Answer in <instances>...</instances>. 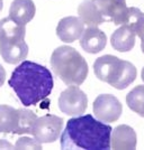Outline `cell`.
Wrapping results in <instances>:
<instances>
[{
	"label": "cell",
	"mask_w": 144,
	"mask_h": 150,
	"mask_svg": "<svg viewBox=\"0 0 144 150\" xmlns=\"http://www.w3.org/2000/svg\"><path fill=\"white\" fill-rule=\"evenodd\" d=\"M8 84L17 94L21 104L31 106L36 105L50 95L54 81L52 73L45 66L24 61L14 69Z\"/></svg>",
	"instance_id": "cell-1"
},
{
	"label": "cell",
	"mask_w": 144,
	"mask_h": 150,
	"mask_svg": "<svg viewBox=\"0 0 144 150\" xmlns=\"http://www.w3.org/2000/svg\"><path fill=\"white\" fill-rule=\"evenodd\" d=\"M113 128L95 119L91 114L68 120L61 136L62 149H110Z\"/></svg>",
	"instance_id": "cell-2"
},
{
	"label": "cell",
	"mask_w": 144,
	"mask_h": 150,
	"mask_svg": "<svg viewBox=\"0 0 144 150\" xmlns=\"http://www.w3.org/2000/svg\"><path fill=\"white\" fill-rule=\"evenodd\" d=\"M51 66L54 74L67 85H81L88 76V64L78 50L60 46L52 53Z\"/></svg>",
	"instance_id": "cell-3"
},
{
	"label": "cell",
	"mask_w": 144,
	"mask_h": 150,
	"mask_svg": "<svg viewBox=\"0 0 144 150\" xmlns=\"http://www.w3.org/2000/svg\"><path fill=\"white\" fill-rule=\"evenodd\" d=\"M95 75L117 90L130 86L136 79V69L131 62L114 55H104L94 63Z\"/></svg>",
	"instance_id": "cell-4"
},
{
	"label": "cell",
	"mask_w": 144,
	"mask_h": 150,
	"mask_svg": "<svg viewBox=\"0 0 144 150\" xmlns=\"http://www.w3.org/2000/svg\"><path fill=\"white\" fill-rule=\"evenodd\" d=\"M25 25L9 18L0 21V55L8 64H17L28 55Z\"/></svg>",
	"instance_id": "cell-5"
},
{
	"label": "cell",
	"mask_w": 144,
	"mask_h": 150,
	"mask_svg": "<svg viewBox=\"0 0 144 150\" xmlns=\"http://www.w3.org/2000/svg\"><path fill=\"white\" fill-rule=\"evenodd\" d=\"M63 129V119L57 115L47 114L37 118L34 122L31 133L39 144L54 142L60 137Z\"/></svg>",
	"instance_id": "cell-6"
},
{
	"label": "cell",
	"mask_w": 144,
	"mask_h": 150,
	"mask_svg": "<svg viewBox=\"0 0 144 150\" xmlns=\"http://www.w3.org/2000/svg\"><path fill=\"white\" fill-rule=\"evenodd\" d=\"M88 105V98L86 93L78 85H70L64 90L59 98V108L63 113L78 117L85 113Z\"/></svg>",
	"instance_id": "cell-7"
},
{
	"label": "cell",
	"mask_w": 144,
	"mask_h": 150,
	"mask_svg": "<svg viewBox=\"0 0 144 150\" xmlns=\"http://www.w3.org/2000/svg\"><path fill=\"white\" fill-rule=\"evenodd\" d=\"M92 110L95 117L99 121L112 123L119 119L123 106L116 96L112 94H101L94 101Z\"/></svg>",
	"instance_id": "cell-8"
},
{
	"label": "cell",
	"mask_w": 144,
	"mask_h": 150,
	"mask_svg": "<svg viewBox=\"0 0 144 150\" xmlns=\"http://www.w3.org/2000/svg\"><path fill=\"white\" fill-rule=\"evenodd\" d=\"M99 11L106 21H113L115 25H124L130 17V7L126 0H95Z\"/></svg>",
	"instance_id": "cell-9"
},
{
	"label": "cell",
	"mask_w": 144,
	"mask_h": 150,
	"mask_svg": "<svg viewBox=\"0 0 144 150\" xmlns=\"http://www.w3.org/2000/svg\"><path fill=\"white\" fill-rule=\"evenodd\" d=\"M85 24L79 17L69 16L62 18L57 27V35L64 43H72L81 37Z\"/></svg>",
	"instance_id": "cell-10"
},
{
	"label": "cell",
	"mask_w": 144,
	"mask_h": 150,
	"mask_svg": "<svg viewBox=\"0 0 144 150\" xmlns=\"http://www.w3.org/2000/svg\"><path fill=\"white\" fill-rule=\"evenodd\" d=\"M138 137L134 129L126 125H117L110 133V148L112 149H128L136 148Z\"/></svg>",
	"instance_id": "cell-11"
},
{
	"label": "cell",
	"mask_w": 144,
	"mask_h": 150,
	"mask_svg": "<svg viewBox=\"0 0 144 150\" xmlns=\"http://www.w3.org/2000/svg\"><path fill=\"white\" fill-rule=\"evenodd\" d=\"M80 38V46L89 54H97L106 47V34L97 27H88L83 30Z\"/></svg>",
	"instance_id": "cell-12"
},
{
	"label": "cell",
	"mask_w": 144,
	"mask_h": 150,
	"mask_svg": "<svg viewBox=\"0 0 144 150\" xmlns=\"http://www.w3.org/2000/svg\"><path fill=\"white\" fill-rule=\"evenodd\" d=\"M135 36L136 34L132 29L131 26L124 24L113 33L110 37V44L114 50L120 53L130 52L135 46Z\"/></svg>",
	"instance_id": "cell-13"
},
{
	"label": "cell",
	"mask_w": 144,
	"mask_h": 150,
	"mask_svg": "<svg viewBox=\"0 0 144 150\" xmlns=\"http://www.w3.org/2000/svg\"><path fill=\"white\" fill-rule=\"evenodd\" d=\"M36 13V8L33 0H14L9 8V18L21 24L26 25L34 18Z\"/></svg>",
	"instance_id": "cell-14"
},
{
	"label": "cell",
	"mask_w": 144,
	"mask_h": 150,
	"mask_svg": "<svg viewBox=\"0 0 144 150\" xmlns=\"http://www.w3.org/2000/svg\"><path fill=\"white\" fill-rule=\"evenodd\" d=\"M78 15L82 23L88 27H97L104 23H107L102 17L95 0H85L78 7Z\"/></svg>",
	"instance_id": "cell-15"
},
{
	"label": "cell",
	"mask_w": 144,
	"mask_h": 150,
	"mask_svg": "<svg viewBox=\"0 0 144 150\" xmlns=\"http://www.w3.org/2000/svg\"><path fill=\"white\" fill-rule=\"evenodd\" d=\"M19 109L9 105H0V133H16L18 125Z\"/></svg>",
	"instance_id": "cell-16"
},
{
	"label": "cell",
	"mask_w": 144,
	"mask_h": 150,
	"mask_svg": "<svg viewBox=\"0 0 144 150\" xmlns=\"http://www.w3.org/2000/svg\"><path fill=\"white\" fill-rule=\"evenodd\" d=\"M126 104L132 111L144 118V85H138L126 95Z\"/></svg>",
	"instance_id": "cell-17"
},
{
	"label": "cell",
	"mask_w": 144,
	"mask_h": 150,
	"mask_svg": "<svg viewBox=\"0 0 144 150\" xmlns=\"http://www.w3.org/2000/svg\"><path fill=\"white\" fill-rule=\"evenodd\" d=\"M37 119V115L31 110L19 109L18 125L15 134H23V133H31L34 122Z\"/></svg>",
	"instance_id": "cell-18"
},
{
	"label": "cell",
	"mask_w": 144,
	"mask_h": 150,
	"mask_svg": "<svg viewBox=\"0 0 144 150\" xmlns=\"http://www.w3.org/2000/svg\"><path fill=\"white\" fill-rule=\"evenodd\" d=\"M16 148L18 149H42V144H39L35 139L32 138L23 137L18 139L17 144H16Z\"/></svg>",
	"instance_id": "cell-19"
},
{
	"label": "cell",
	"mask_w": 144,
	"mask_h": 150,
	"mask_svg": "<svg viewBox=\"0 0 144 150\" xmlns=\"http://www.w3.org/2000/svg\"><path fill=\"white\" fill-rule=\"evenodd\" d=\"M132 29L134 30V33L138 35V37L141 38V50L144 54V15L138 18V21L133 25Z\"/></svg>",
	"instance_id": "cell-20"
},
{
	"label": "cell",
	"mask_w": 144,
	"mask_h": 150,
	"mask_svg": "<svg viewBox=\"0 0 144 150\" xmlns=\"http://www.w3.org/2000/svg\"><path fill=\"white\" fill-rule=\"evenodd\" d=\"M5 80H6V71L4 69V66L0 64V88L4 85Z\"/></svg>",
	"instance_id": "cell-21"
},
{
	"label": "cell",
	"mask_w": 144,
	"mask_h": 150,
	"mask_svg": "<svg viewBox=\"0 0 144 150\" xmlns=\"http://www.w3.org/2000/svg\"><path fill=\"white\" fill-rule=\"evenodd\" d=\"M0 148H10V149H13L14 146L6 142L5 140H0Z\"/></svg>",
	"instance_id": "cell-22"
},
{
	"label": "cell",
	"mask_w": 144,
	"mask_h": 150,
	"mask_svg": "<svg viewBox=\"0 0 144 150\" xmlns=\"http://www.w3.org/2000/svg\"><path fill=\"white\" fill-rule=\"evenodd\" d=\"M141 77H142V81L144 82V67L142 69V72H141Z\"/></svg>",
	"instance_id": "cell-23"
},
{
	"label": "cell",
	"mask_w": 144,
	"mask_h": 150,
	"mask_svg": "<svg viewBox=\"0 0 144 150\" xmlns=\"http://www.w3.org/2000/svg\"><path fill=\"white\" fill-rule=\"evenodd\" d=\"M2 6H4V1H2V0H0V11L2 10Z\"/></svg>",
	"instance_id": "cell-24"
}]
</instances>
